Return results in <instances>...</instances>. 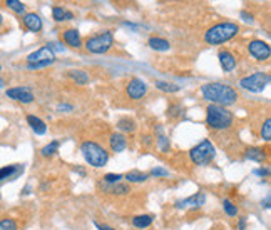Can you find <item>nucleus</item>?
Segmentation results:
<instances>
[{"mask_svg": "<svg viewBox=\"0 0 271 230\" xmlns=\"http://www.w3.org/2000/svg\"><path fill=\"white\" fill-rule=\"evenodd\" d=\"M133 225L136 229H147L152 225V217L151 215H136L133 219Z\"/></svg>", "mask_w": 271, "mask_h": 230, "instance_id": "24", "label": "nucleus"}, {"mask_svg": "<svg viewBox=\"0 0 271 230\" xmlns=\"http://www.w3.org/2000/svg\"><path fill=\"white\" fill-rule=\"evenodd\" d=\"M114 45V35H112L111 30H104L97 35H92V37H87V40L84 43L86 50L90 52V54H106Z\"/></svg>", "mask_w": 271, "mask_h": 230, "instance_id": "5", "label": "nucleus"}, {"mask_svg": "<svg viewBox=\"0 0 271 230\" xmlns=\"http://www.w3.org/2000/svg\"><path fill=\"white\" fill-rule=\"evenodd\" d=\"M100 190H102L104 193H111V195H126L128 192H131L129 185L126 184H106V182H100L99 184Z\"/></svg>", "mask_w": 271, "mask_h": 230, "instance_id": "14", "label": "nucleus"}, {"mask_svg": "<svg viewBox=\"0 0 271 230\" xmlns=\"http://www.w3.org/2000/svg\"><path fill=\"white\" fill-rule=\"evenodd\" d=\"M109 145H111L112 152L119 153L128 147V139H126V135H122V134H112L111 139H109Z\"/></svg>", "mask_w": 271, "mask_h": 230, "instance_id": "17", "label": "nucleus"}, {"mask_svg": "<svg viewBox=\"0 0 271 230\" xmlns=\"http://www.w3.org/2000/svg\"><path fill=\"white\" fill-rule=\"evenodd\" d=\"M157 147L161 149V152L168 153L169 149H171V144H169V139L163 134H159V137H157Z\"/></svg>", "mask_w": 271, "mask_h": 230, "instance_id": "33", "label": "nucleus"}, {"mask_svg": "<svg viewBox=\"0 0 271 230\" xmlns=\"http://www.w3.org/2000/svg\"><path fill=\"white\" fill-rule=\"evenodd\" d=\"M201 94L206 100L213 102L214 105H221V107L233 105L238 102V92L233 87L220 82H211L201 85Z\"/></svg>", "mask_w": 271, "mask_h": 230, "instance_id": "1", "label": "nucleus"}, {"mask_svg": "<svg viewBox=\"0 0 271 230\" xmlns=\"http://www.w3.org/2000/svg\"><path fill=\"white\" fill-rule=\"evenodd\" d=\"M22 24H24V27L29 30V32H41L42 30V19L39 17L37 14H34V12H29V14L24 15V19H22Z\"/></svg>", "mask_w": 271, "mask_h": 230, "instance_id": "13", "label": "nucleus"}, {"mask_svg": "<svg viewBox=\"0 0 271 230\" xmlns=\"http://www.w3.org/2000/svg\"><path fill=\"white\" fill-rule=\"evenodd\" d=\"M3 85H5V82H3V80H2V78H0V88H2Z\"/></svg>", "mask_w": 271, "mask_h": 230, "instance_id": "45", "label": "nucleus"}, {"mask_svg": "<svg viewBox=\"0 0 271 230\" xmlns=\"http://www.w3.org/2000/svg\"><path fill=\"white\" fill-rule=\"evenodd\" d=\"M255 174L260 175V177H268L270 175V169H258V170H255Z\"/></svg>", "mask_w": 271, "mask_h": 230, "instance_id": "39", "label": "nucleus"}, {"mask_svg": "<svg viewBox=\"0 0 271 230\" xmlns=\"http://www.w3.org/2000/svg\"><path fill=\"white\" fill-rule=\"evenodd\" d=\"M156 88L163 92H168V94H176V92L181 90V87L176 85V83H171V82H164V80H156Z\"/></svg>", "mask_w": 271, "mask_h": 230, "instance_id": "25", "label": "nucleus"}, {"mask_svg": "<svg viewBox=\"0 0 271 230\" xmlns=\"http://www.w3.org/2000/svg\"><path fill=\"white\" fill-rule=\"evenodd\" d=\"M76 172H79V174H81V175H84V174H86V172L82 170V169H76Z\"/></svg>", "mask_w": 271, "mask_h": 230, "instance_id": "44", "label": "nucleus"}, {"mask_svg": "<svg viewBox=\"0 0 271 230\" xmlns=\"http://www.w3.org/2000/svg\"><path fill=\"white\" fill-rule=\"evenodd\" d=\"M44 62H55V54L47 45L27 55V64H44Z\"/></svg>", "mask_w": 271, "mask_h": 230, "instance_id": "11", "label": "nucleus"}, {"mask_svg": "<svg viewBox=\"0 0 271 230\" xmlns=\"http://www.w3.org/2000/svg\"><path fill=\"white\" fill-rule=\"evenodd\" d=\"M248 52L258 62H266L271 57V47L263 40H251L248 43Z\"/></svg>", "mask_w": 271, "mask_h": 230, "instance_id": "9", "label": "nucleus"}, {"mask_svg": "<svg viewBox=\"0 0 271 230\" xmlns=\"http://www.w3.org/2000/svg\"><path fill=\"white\" fill-rule=\"evenodd\" d=\"M270 203H271V197L268 195V197H266V198H265V205H263V207H265V209H270Z\"/></svg>", "mask_w": 271, "mask_h": 230, "instance_id": "43", "label": "nucleus"}, {"mask_svg": "<svg viewBox=\"0 0 271 230\" xmlns=\"http://www.w3.org/2000/svg\"><path fill=\"white\" fill-rule=\"evenodd\" d=\"M47 47H49L50 50L54 52V54H55V52H64V45H60L59 42H49V43H47Z\"/></svg>", "mask_w": 271, "mask_h": 230, "instance_id": "37", "label": "nucleus"}, {"mask_svg": "<svg viewBox=\"0 0 271 230\" xmlns=\"http://www.w3.org/2000/svg\"><path fill=\"white\" fill-rule=\"evenodd\" d=\"M244 157H246L248 160L263 162L266 158V153H265V150L260 147H250V149H246V152H244Z\"/></svg>", "mask_w": 271, "mask_h": 230, "instance_id": "22", "label": "nucleus"}, {"mask_svg": "<svg viewBox=\"0 0 271 230\" xmlns=\"http://www.w3.org/2000/svg\"><path fill=\"white\" fill-rule=\"evenodd\" d=\"M239 32V25L234 22H220V24L213 25L211 29L206 30L204 34V40L209 45H221V43L231 40Z\"/></svg>", "mask_w": 271, "mask_h": 230, "instance_id": "3", "label": "nucleus"}, {"mask_svg": "<svg viewBox=\"0 0 271 230\" xmlns=\"http://www.w3.org/2000/svg\"><path fill=\"white\" fill-rule=\"evenodd\" d=\"M147 45H149L152 50H157V52H166L171 48L169 42L166 40V38H161V37H151L149 40H147Z\"/></svg>", "mask_w": 271, "mask_h": 230, "instance_id": "20", "label": "nucleus"}, {"mask_svg": "<svg viewBox=\"0 0 271 230\" xmlns=\"http://www.w3.org/2000/svg\"><path fill=\"white\" fill-rule=\"evenodd\" d=\"M72 109H74L72 105H65V104H60L59 107H57L59 112H62V110H72Z\"/></svg>", "mask_w": 271, "mask_h": 230, "instance_id": "41", "label": "nucleus"}, {"mask_svg": "<svg viewBox=\"0 0 271 230\" xmlns=\"http://www.w3.org/2000/svg\"><path fill=\"white\" fill-rule=\"evenodd\" d=\"M149 179V175L144 174V172H139V170H131L126 174V180L128 182H146V180Z\"/></svg>", "mask_w": 271, "mask_h": 230, "instance_id": "26", "label": "nucleus"}, {"mask_svg": "<svg viewBox=\"0 0 271 230\" xmlns=\"http://www.w3.org/2000/svg\"><path fill=\"white\" fill-rule=\"evenodd\" d=\"M234 122V115L233 112H229L226 107H221V105H208L206 107V123L209 129L223 132L231 129Z\"/></svg>", "mask_w": 271, "mask_h": 230, "instance_id": "2", "label": "nucleus"}, {"mask_svg": "<svg viewBox=\"0 0 271 230\" xmlns=\"http://www.w3.org/2000/svg\"><path fill=\"white\" fill-rule=\"evenodd\" d=\"M95 227H97L99 230H116V229L109 227V225H104V224H95Z\"/></svg>", "mask_w": 271, "mask_h": 230, "instance_id": "42", "label": "nucleus"}, {"mask_svg": "<svg viewBox=\"0 0 271 230\" xmlns=\"http://www.w3.org/2000/svg\"><path fill=\"white\" fill-rule=\"evenodd\" d=\"M168 115H169V117H173V118L181 117V115H182V105H181V104H173V105H169Z\"/></svg>", "mask_w": 271, "mask_h": 230, "instance_id": "34", "label": "nucleus"}, {"mask_svg": "<svg viewBox=\"0 0 271 230\" xmlns=\"http://www.w3.org/2000/svg\"><path fill=\"white\" fill-rule=\"evenodd\" d=\"M59 145H60L59 140H52L50 144H47L45 147H42L41 155L42 157H52V155H55V152L59 150Z\"/></svg>", "mask_w": 271, "mask_h": 230, "instance_id": "27", "label": "nucleus"}, {"mask_svg": "<svg viewBox=\"0 0 271 230\" xmlns=\"http://www.w3.org/2000/svg\"><path fill=\"white\" fill-rule=\"evenodd\" d=\"M27 123L30 125V129H32L34 132H36L37 135H44L47 132V125L45 122L41 120L39 117H36V115H27Z\"/></svg>", "mask_w": 271, "mask_h": 230, "instance_id": "18", "label": "nucleus"}, {"mask_svg": "<svg viewBox=\"0 0 271 230\" xmlns=\"http://www.w3.org/2000/svg\"><path fill=\"white\" fill-rule=\"evenodd\" d=\"M69 77L72 78L77 85H86L89 82V75H87L84 70H79V69H74V70H69Z\"/></svg>", "mask_w": 271, "mask_h": 230, "instance_id": "23", "label": "nucleus"}, {"mask_svg": "<svg viewBox=\"0 0 271 230\" xmlns=\"http://www.w3.org/2000/svg\"><path fill=\"white\" fill-rule=\"evenodd\" d=\"M122 179H124V175H121V174H106V175H104L102 182H106V184H117V182H121Z\"/></svg>", "mask_w": 271, "mask_h": 230, "instance_id": "35", "label": "nucleus"}, {"mask_svg": "<svg viewBox=\"0 0 271 230\" xmlns=\"http://www.w3.org/2000/svg\"><path fill=\"white\" fill-rule=\"evenodd\" d=\"M220 64L225 72H231L236 67V57L231 54L229 50H221L220 52Z\"/></svg>", "mask_w": 271, "mask_h": 230, "instance_id": "16", "label": "nucleus"}, {"mask_svg": "<svg viewBox=\"0 0 271 230\" xmlns=\"http://www.w3.org/2000/svg\"><path fill=\"white\" fill-rule=\"evenodd\" d=\"M117 129L122 130V132H134L136 130V122L133 120V118L124 117V118H121V120L117 122Z\"/></svg>", "mask_w": 271, "mask_h": 230, "instance_id": "28", "label": "nucleus"}, {"mask_svg": "<svg viewBox=\"0 0 271 230\" xmlns=\"http://www.w3.org/2000/svg\"><path fill=\"white\" fill-rule=\"evenodd\" d=\"M214 157H216V149H214V145L211 140H203V142H199L196 147H193L189 150V158L191 162L196 163V165H209Z\"/></svg>", "mask_w": 271, "mask_h": 230, "instance_id": "6", "label": "nucleus"}, {"mask_svg": "<svg viewBox=\"0 0 271 230\" xmlns=\"http://www.w3.org/2000/svg\"><path fill=\"white\" fill-rule=\"evenodd\" d=\"M147 94V85L142 78L139 77H133L126 85V95L129 97L131 100H141L144 99V95Z\"/></svg>", "mask_w": 271, "mask_h": 230, "instance_id": "8", "label": "nucleus"}, {"mask_svg": "<svg viewBox=\"0 0 271 230\" xmlns=\"http://www.w3.org/2000/svg\"><path fill=\"white\" fill-rule=\"evenodd\" d=\"M239 15L243 17V20H244V22H250V24H251V22H253V15H251V14H248V12H244V10H243V12H241V14H239Z\"/></svg>", "mask_w": 271, "mask_h": 230, "instance_id": "40", "label": "nucleus"}, {"mask_svg": "<svg viewBox=\"0 0 271 230\" xmlns=\"http://www.w3.org/2000/svg\"><path fill=\"white\" fill-rule=\"evenodd\" d=\"M52 17H54L55 22H65V20H72L74 14L64 7H54L52 8Z\"/></svg>", "mask_w": 271, "mask_h": 230, "instance_id": "21", "label": "nucleus"}, {"mask_svg": "<svg viewBox=\"0 0 271 230\" xmlns=\"http://www.w3.org/2000/svg\"><path fill=\"white\" fill-rule=\"evenodd\" d=\"M2 24H3V17L0 15V25H2Z\"/></svg>", "mask_w": 271, "mask_h": 230, "instance_id": "46", "label": "nucleus"}, {"mask_svg": "<svg viewBox=\"0 0 271 230\" xmlns=\"http://www.w3.org/2000/svg\"><path fill=\"white\" fill-rule=\"evenodd\" d=\"M62 37H64V42L72 48H79L82 45V38H81V34H79L77 29H67Z\"/></svg>", "mask_w": 271, "mask_h": 230, "instance_id": "15", "label": "nucleus"}, {"mask_svg": "<svg viewBox=\"0 0 271 230\" xmlns=\"http://www.w3.org/2000/svg\"><path fill=\"white\" fill-rule=\"evenodd\" d=\"M238 230H246V217H239Z\"/></svg>", "mask_w": 271, "mask_h": 230, "instance_id": "38", "label": "nucleus"}, {"mask_svg": "<svg viewBox=\"0 0 271 230\" xmlns=\"http://www.w3.org/2000/svg\"><path fill=\"white\" fill-rule=\"evenodd\" d=\"M0 70H2V67H0Z\"/></svg>", "mask_w": 271, "mask_h": 230, "instance_id": "47", "label": "nucleus"}, {"mask_svg": "<svg viewBox=\"0 0 271 230\" xmlns=\"http://www.w3.org/2000/svg\"><path fill=\"white\" fill-rule=\"evenodd\" d=\"M81 152L84 155L86 162L92 167H104L109 162V153L102 145L92 142V140H86L81 145Z\"/></svg>", "mask_w": 271, "mask_h": 230, "instance_id": "4", "label": "nucleus"}, {"mask_svg": "<svg viewBox=\"0 0 271 230\" xmlns=\"http://www.w3.org/2000/svg\"><path fill=\"white\" fill-rule=\"evenodd\" d=\"M271 77L270 74L266 72H255L251 75H246L239 80V85H241L244 90H250V92H263L266 85L270 83Z\"/></svg>", "mask_w": 271, "mask_h": 230, "instance_id": "7", "label": "nucleus"}, {"mask_svg": "<svg viewBox=\"0 0 271 230\" xmlns=\"http://www.w3.org/2000/svg\"><path fill=\"white\" fill-rule=\"evenodd\" d=\"M223 209H225V212L229 217H236V215H238V207H236L234 203L229 200V198H225V200H223Z\"/></svg>", "mask_w": 271, "mask_h": 230, "instance_id": "31", "label": "nucleus"}, {"mask_svg": "<svg viewBox=\"0 0 271 230\" xmlns=\"http://www.w3.org/2000/svg\"><path fill=\"white\" fill-rule=\"evenodd\" d=\"M5 94L8 99L20 102V104H32L34 99H36L29 87H12V88H8Z\"/></svg>", "mask_w": 271, "mask_h": 230, "instance_id": "10", "label": "nucleus"}, {"mask_svg": "<svg viewBox=\"0 0 271 230\" xmlns=\"http://www.w3.org/2000/svg\"><path fill=\"white\" fill-rule=\"evenodd\" d=\"M0 230H19V222L12 217L0 219Z\"/></svg>", "mask_w": 271, "mask_h": 230, "instance_id": "29", "label": "nucleus"}, {"mask_svg": "<svg viewBox=\"0 0 271 230\" xmlns=\"http://www.w3.org/2000/svg\"><path fill=\"white\" fill-rule=\"evenodd\" d=\"M151 175H152V177H168V175H169V172H168V170H164V169H161V167H156V169H152V170H151Z\"/></svg>", "mask_w": 271, "mask_h": 230, "instance_id": "36", "label": "nucleus"}, {"mask_svg": "<svg viewBox=\"0 0 271 230\" xmlns=\"http://www.w3.org/2000/svg\"><path fill=\"white\" fill-rule=\"evenodd\" d=\"M22 170H24V167H22V165L2 167V169H0V184H2L3 180H7V179H14V177L19 175Z\"/></svg>", "mask_w": 271, "mask_h": 230, "instance_id": "19", "label": "nucleus"}, {"mask_svg": "<svg viewBox=\"0 0 271 230\" xmlns=\"http://www.w3.org/2000/svg\"><path fill=\"white\" fill-rule=\"evenodd\" d=\"M5 5L10 8V10L17 12V14H24L25 15V3L19 2V0H7Z\"/></svg>", "mask_w": 271, "mask_h": 230, "instance_id": "30", "label": "nucleus"}, {"mask_svg": "<svg viewBox=\"0 0 271 230\" xmlns=\"http://www.w3.org/2000/svg\"><path fill=\"white\" fill-rule=\"evenodd\" d=\"M206 202V195L203 192H198L194 195L187 197V198H182V200H178L176 202V209H199V207L204 205Z\"/></svg>", "mask_w": 271, "mask_h": 230, "instance_id": "12", "label": "nucleus"}, {"mask_svg": "<svg viewBox=\"0 0 271 230\" xmlns=\"http://www.w3.org/2000/svg\"><path fill=\"white\" fill-rule=\"evenodd\" d=\"M261 139H263L265 142H270L271 140V120H270V117L266 118L265 123L261 125Z\"/></svg>", "mask_w": 271, "mask_h": 230, "instance_id": "32", "label": "nucleus"}]
</instances>
